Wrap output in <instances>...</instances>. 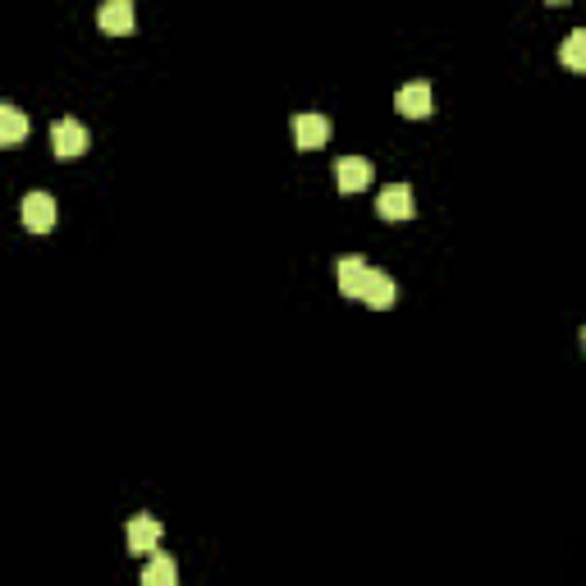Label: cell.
I'll return each instance as SVG.
<instances>
[{
  "label": "cell",
  "mask_w": 586,
  "mask_h": 586,
  "mask_svg": "<svg viewBox=\"0 0 586 586\" xmlns=\"http://www.w3.org/2000/svg\"><path fill=\"white\" fill-rule=\"evenodd\" d=\"M293 142H298V152H321L330 142V120L316 115V110H303V115L293 120Z\"/></svg>",
  "instance_id": "2"
},
{
  "label": "cell",
  "mask_w": 586,
  "mask_h": 586,
  "mask_svg": "<svg viewBox=\"0 0 586 586\" xmlns=\"http://www.w3.org/2000/svg\"><path fill=\"white\" fill-rule=\"evenodd\" d=\"M394 110L403 120H426L431 115V83H403L394 92Z\"/></svg>",
  "instance_id": "4"
},
{
  "label": "cell",
  "mask_w": 586,
  "mask_h": 586,
  "mask_svg": "<svg viewBox=\"0 0 586 586\" xmlns=\"http://www.w3.org/2000/svg\"><path fill=\"white\" fill-rule=\"evenodd\" d=\"M97 23H101V33H110V37L133 33V0H101Z\"/></svg>",
  "instance_id": "7"
},
{
  "label": "cell",
  "mask_w": 586,
  "mask_h": 586,
  "mask_svg": "<svg viewBox=\"0 0 586 586\" xmlns=\"http://www.w3.org/2000/svg\"><path fill=\"white\" fill-rule=\"evenodd\" d=\"M367 275H371V266L362 257H339L335 280H339V293H344V298H362V289H367Z\"/></svg>",
  "instance_id": "9"
},
{
  "label": "cell",
  "mask_w": 586,
  "mask_h": 586,
  "mask_svg": "<svg viewBox=\"0 0 586 586\" xmlns=\"http://www.w3.org/2000/svg\"><path fill=\"white\" fill-rule=\"evenodd\" d=\"M394 293H399V284H394L385 271H376V266H371L367 289H362L358 303H367V307H376V312H385V307H394Z\"/></svg>",
  "instance_id": "10"
},
{
  "label": "cell",
  "mask_w": 586,
  "mask_h": 586,
  "mask_svg": "<svg viewBox=\"0 0 586 586\" xmlns=\"http://www.w3.org/2000/svg\"><path fill=\"white\" fill-rule=\"evenodd\" d=\"M417 202H413V188L408 184H390V188H380L376 197V216L380 220H390V225H403V220H413Z\"/></svg>",
  "instance_id": "1"
},
{
  "label": "cell",
  "mask_w": 586,
  "mask_h": 586,
  "mask_svg": "<svg viewBox=\"0 0 586 586\" xmlns=\"http://www.w3.org/2000/svg\"><path fill=\"white\" fill-rule=\"evenodd\" d=\"M28 138V120H23L19 106H0V142L5 147H19V142Z\"/></svg>",
  "instance_id": "12"
},
{
  "label": "cell",
  "mask_w": 586,
  "mask_h": 586,
  "mask_svg": "<svg viewBox=\"0 0 586 586\" xmlns=\"http://www.w3.org/2000/svg\"><path fill=\"white\" fill-rule=\"evenodd\" d=\"M582 348H586V326H582Z\"/></svg>",
  "instance_id": "15"
},
{
  "label": "cell",
  "mask_w": 586,
  "mask_h": 586,
  "mask_svg": "<svg viewBox=\"0 0 586 586\" xmlns=\"http://www.w3.org/2000/svg\"><path fill=\"white\" fill-rule=\"evenodd\" d=\"M23 225L33 229V234L55 229V197L51 193H28L23 197Z\"/></svg>",
  "instance_id": "8"
},
{
  "label": "cell",
  "mask_w": 586,
  "mask_h": 586,
  "mask_svg": "<svg viewBox=\"0 0 586 586\" xmlns=\"http://www.w3.org/2000/svg\"><path fill=\"white\" fill-rule=\"evenodd\" d=\"M550 5H568V0H550Z\"/></svg>",
  "instance_id": "14"
},
{
  "label": "cell",
  "mask_w": 586,
  "mask_h": 586,
  "mask_svg": "<svg viewBox=\"0 0 586 586\" xmlns=\"http://www.w3.org/2000/svg\"><path fill=\"white\" fill-rule=\"evenodd\" d=\"M51 147H55V156H60V161H78V156L87 152V129L78 120H55Z\"/></svg>",
  "instance_id": "3"
},
{
  "label": "cell",
  "mask_w": 586,
  "mask_h": 586,
  "mask_svg": "<svg viewBox=\"0 0 586 586\" xmlns=\"http://www.w3.org/2000/svg\"><path fill=\"white\" fill-rule=\"evenodd\" d=\"M582 74H586V69H582Z\"/></svg>",
  "instance_id": "16"
},
{
  "label": "cell",
  "mask_w": 586,
  "mask_h": 586,
  "mask_svg": "<svg viewBox=\"0 0 586 586\" xmlns=\"http://www.w3.org/2000/svg\"><path fill=\"white\" fill-rule=\"evenodd\" d=\"M161 532H165V527L152 518V513H138V518L129 522V554H142V559H147V554H156Z\"/></svg>",
  "instance_id": "6"
},
{
  "label": "cell",
  "mask_w": 586,
  "mask_h": 586,
  "mask_svg": "<svg viewBox=\"0 0 586 586\" xmlns=\"http://www.w3.org/2000/svg\"><path fill=\"white\" fill-rule=\"evenodd\" d=\"M179 582V564L170 554H147V568H142V586H174Z\"/></svg>",
  "instance_id": "11"
},
{
  "label": "cell",
  "mask_w": 586,
  "mask_h": 586,
  "mask_svg": "<svg viewBox=\"0 0 586 586\" xmlns=\"http://www.w3.org/2000/svg\"><path fill=\"white\" fill-rule=\"evenodd\" d=\"M559 65L577 69V74L586 69V28H577V33L564 37V46H559Z\"/></svg>",
  "instance_id": "13"
},
{
  "label": "cell",
  "mask_w": 586,
  "mask_h": 586,
  "mask_svg": "<svg viewBox=\"0 0 586 586\" xmlns=\"http://www.w3.org/2000/svg\"><path fill=\"white\" fill-rule=\"evenodd\" d=\"M376 179V170H371L367 156H344V161L335 165V184L339 193H362V188Z\"/></svg>",
  "instance_id": "5"
}]
</instances>
